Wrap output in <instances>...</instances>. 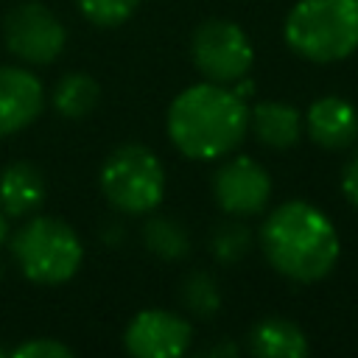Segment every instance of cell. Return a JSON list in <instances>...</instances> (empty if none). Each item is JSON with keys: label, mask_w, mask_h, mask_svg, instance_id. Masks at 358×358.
<instances>
[{"label": "cell", "mask_w": 358, "mask_h": 358, "mask_svg": "<svg viewBox=\"0 0 358 358\" xmlns=\"http://www.w3.org/2000/svg\"><path fill=\"white\" fill-rule=\"evenodd\" d=\"M249 352L257 358H302L308 355V338L294 322L268 316L249 330Z\"/></svg>", "instance_id": "cell-14"}, {"label": "cell", "mask_w": 358, "mask_h": 358, "mask_svg": "<svg viewBox=\"0 0 358 358\" xmlns=\"http://www.w3.org/2000/svg\"><path fill=\"white\" fill-rule=\"evenodd\" d=\"M53 109L67 120L87 117L101 101V84L87 73H67L53 87Z\"/></svg>", "instance_id": "cell-15"}, {"label": "cell", "mask_w": 358, "mask_h": 358, "mask_svg": "<svg viewBox=\"0 0 358 358\" xmlns=\"http://www.w3.org/2000/svg\"><path fill=\"white\" fill-rule=\"evenodd\" d=\"M190 59L204 81L229 87L249 76L255 64V48L238 22L213 17L196 25L190 36Z\"/></svg>", "instance_id": "cell-6"}, {"label": "cell", "mask_w": 358, "mask_h": 358, "mask_svg": "<svg viewBox=\"0 0 358 358\" xmlns=\"http://www.w3.org/2000/svg\"><path fill=\"white\" fill-rule=\"evenodd\" d=\"M249 249H252V229L235 215L229 221H221L210 232V255L218 263H238L246 257Z\"/></svg>", "instance_id": "cell-18"}, {"label": "cell", "mask_w": 358, "mask_h": 358, "mask_svg": "<svg viewBox=\"0 0 358 358\" xmlns=\"http://www.w3.org/2000/svg\"><path fill=\"white\" fill-rule=\"evenodd\" d=\"M341 193L347 196V201L358 210V154L350 157V162L341 171Z\"/></svg>", "instance_id": "cell-21"}, {"label": "cell", "mask_w": 358, "mask_h": 358, "mask_svg": "<svg viewBox=\"0 0 358 358\" xmlns=\"http://www.w3.org/2000/svg\"><path fill=\"white\" fill-rule=\"evenodd\" d=\"M282 36L308 62H341L358 50V0H296Z\"/></svg>", "instance_id": "cell-3"}, {"label": "cell", "mask_w": 358, "mask_h": 358, "mask_svg": "<svg viewBox=\"0 0 358 358\" xmlns=\"http://www.w3.org/2000/svg\"><path fill=\"white\" fill-rule=\"evenodd\" d=\"M257 241L268 266L294 282L324 280L341 252L333 221L305 199H288L274 207Z\"/></svg>", "instance_id": "cell-2"}, {"label": "cell", "mask_w": 358, "mask_h": 358, "mask_svg": "<svg viewBox=\"0 0 358 358\" xmlns=\"http://www.w3.org/2000/svg\"><path fill=\"white\" fill-rule=\"evenodd\" d=\"M143 243L162 260H182L190 252V235L176 218H151L143 227Z\"/></svg>", "instance_id": "cell-16"}, {"label": "cell", "mask_w": 358, "mask_h": 358, "mask_svg": "<svg viewBox=\"0 0 358 358\" xmlns=\"http://www.w3.org/2000/svg\"><path fill=\"white\" fill-rule=\"evenodd\" d=\"M8 241V215L0 210V246Z\"/></svg>", "instance_id": "cell-23"}, {"label": "cell", "mask_w": 358, "mask_h": 358, "mask_svg": "<svg viewBox=\"0 0 358 358\" xmlns=\"http://www.w3.org/2000/svg\"><path fill=\"white\" fill-rule=\"evenodd\" d=\"M98 185L117 213L145 215L165 199V168L151 148L126 143L109 151L98 171Z\"/></svg>", "instance_id": "cell-5"}, {"label": "cell", "mask_w": 358, "mask_h": 358, "mask_svg": "<svg viewBox=\"0 0 358 358\" xmlns=\"http://www.w3.org/2000/svg\"><path fill=\"white\" fill-rule=\"evenodd\" d=\"M45 109L42 81L25 70L0 64V137L28 129Z\"/></svg>", "instance_id": "cell-10"}, {"label": "cell", "mask_w": 358, "mask_h": 358, "mask_svg": "<svg viewBox=\"0 0 358 358\" xmlns=\"http://www.w3.org/2000/svg\"><path fill=\"white\" fill-rule=\"evenodd\" d=\"M6 355H8V352H6V350H0V358H6Z\"/></svg>", "instance_id": "cell-24"}, {"label": "cell", "mask_w": 358, "mask_h": 358, "mask_svg": "<svg viewBox=\"0 0 358 358\" xmlns=\"http://www.w3.org/2000/svg\"><path fill=\"white\" fill-rule=\"evenodd\" d=\"M302 112L285 101H257L249 106V131L274 151L291 148L302 137Z\"/></svg>", "instance_id": "cell-13"}, {"label": "cell", "mask_w": 358, "mask_h": 358, "mask_svg": "<svg viewBox=\"0 0 358 358\" xmlns=\"http://www.w3.org/2000/svg\"><path fill=\"white\" fill-rule=\"evenodd\" d=\"M48 196V185L42 171L34 162H11L0 173V210L8 218H28L34 215Z\"/></svg>", "instance_id": "cell-12"}, {"label": "cell", "mask_w": 358, "mask_h": 358, "mask_svg": "<svg viewBox=\"0 0 358 358\" xmlns=\"http://www.w3.org/2000/svg\"><path fill=\"white\" fill-rule=\"evenodd\" d=\"M204 355H210V358H218V355L235 358V355H238V347H235V344H221V347H210Z\"/></svg>", "instance_id": "cell-22"}, {"label": "cell", "mask_w": 358, "mask_h": 358, "mask_svg": "<svg viewBox=\"0 0 358 358\" xmlns=\"http://www.w3.org/2000/svg\"><path fill=\"white\" fill-rule=\"evenodd\" d=\"M305 131L319 148L344 151L358 140V109L338 95H324L308 106Z\"/></svg>", "instance_id": "cell-11"}, {"label": "cell", "mask_w": 358, "mask_h": 358, "mask_svg": "<svg viewBox=\"0 0 358 358\" xmlns=\"http://www.w3.org/2000/svg\"><path fill=\"white\" fill-rule=\"evenodd\" d=\"M179 299H182V308L196 316V319H210L218 313L221 308V291H218V282L213 274L207 271H190L185 280H182V288H179Z\"/></svg>", "instance_id": "cell-17"}, {"label": "cell", "mask_w": 358, "mask_h": 358, "mask_svg": "<svg viewBox=\"0 0 358 358\" xmlns=\"http://www.w3.org/2000/svg\"><path fill=\"white\" fill-rule=\"evenodd\" d=\"M8 355L14 358H73V350L56 338H31L14 347Z\"/></svg>", "instance_id": "cell-20"}, {"label": "cell", "mask_w": 358, "mask_h": 358, "mask_svg": "<svg viewBox=\"0 0 358 358\" xmlns=\"http://www.w3.org/2000/svg\"><path fill=\"white\" fill-rule=\"evenodd\" d=\"M78 11L101 28H115L123 25L140 6V0H76Z\"/></svg>", "instance_id": "cell-19"}, {"label": "cell", "mask_w": 358, "mask_h": 358, "mask_svg": "<svg viewBox=\"0 0 358 358\" xmlns=\"http://www.w3.org/2000/svg\"><path fill=\"white\" fill-rule=\"evenodd\" d=\"M213 199L227 215L252 218L263 213L271 199V176L252 157L227 154L213 173Z\"/></svg>", "instance_id": "cell-8"}, {"label": "cell", "mask_w": 358, "mask_h": 358, "mask_svg": "<svg viewBox=\"0 0 358 358\" xmlns=\"http://www.w3.org/2000/svg\"><path fill=\"white\" fill-rule=\"evenodd\" d=\"M165 129L182 157L199 162L224 159L235 154L249 131V106L232 87L201 81L171 101Z\"/></svg>", "instance_id": "cell-1"}, {"label": "cell", "mask_w": 358, "mask_h": 358, "mask_svg": "<svg viewBox=\"0 0 358 358\" xmlns=\"http://www.w3.org/2000/svg\"><path fill=\"white\" fill-rule=\"evenodd\" d=\"M190 338V322L162 308H145L134 313L123 330V347L134 358H179L187 352Z\"/></svg>", "instance_id": "cell-9"}, {"label": "cell", "mask_w": 358, "mask_h": 358, "mask_svg": "<svg viewBox=\"0 0 358 358\" xmlns=\"http://www.w3.org/2000/svg\"><path fill=\"white\" fill-rule=\"evenodd\" d=\"M3 39L11 56L25 64H50L62 56L67 31L62 20L39 0L14 6L3 20Z\"/></svg>", "instance_id": "cell-7"}, {"label": "cell", "mask_w": 358, "mask_h": 358, "mask_svg": "<svg viewBox=\"0 0 358 358\" xmlns=\"http://www.w3.org/2000/svg\"><path fill=\"white\" fill-rule=\"evenodd\" d=\"M11 257L25 280L36 285H62L76 277L84 260L78 232L53 215H34L11 235Z\"/></svg>", "instance_id": "cell-4"}]
</instances>
